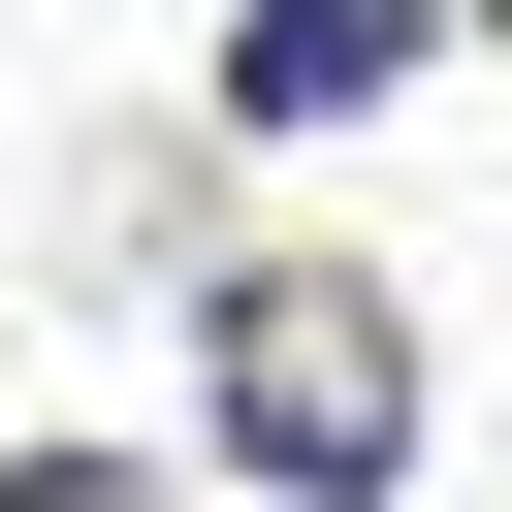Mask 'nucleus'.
I'll list each match as a JSON object with an SVG mask.
<instances>
[{"instance_id":"f257e3e1","label":"nucleus","mask_w":512,"mask_h":512,"mask_svg":"<svg viewBox=\"0 0 512 512\" xmlns=\"http://www.w3.org/2000/svg\"><path fill=\"white\" fill-rule=\"evenodd\" d=\"M224 480L384 512V480H416V320H384V288H320V256H256V288H224Z\"/></svg>"},{"instance_id":"7ed1b4c3","label":"nucleus","mask_w":512,"mask_h":512,"mask_svg":"<svg viewBox=\"0 0 512 512\" xmlns=\"http://www.w3.org/2000/svg\"><path fill=\"white\" fill-rule=\"evenodd\" d=\"M0 512H160V480H96V448H32V480H0Z\"/></svg>"},{"instance_id":"f03ea898","label":"nucleus","mask_w":512,"mask_h":512,"mask_svg":"<svg viewBox=\"0 0 512 512\" xmlns=\"http://www.w3.org/2000/svg\"><path fill=\"white\" fill-rule=\"evenodd\" d=\"M384 64H416V0H256L224 32V128H352Z\"/></svg>"}]
</instances>
